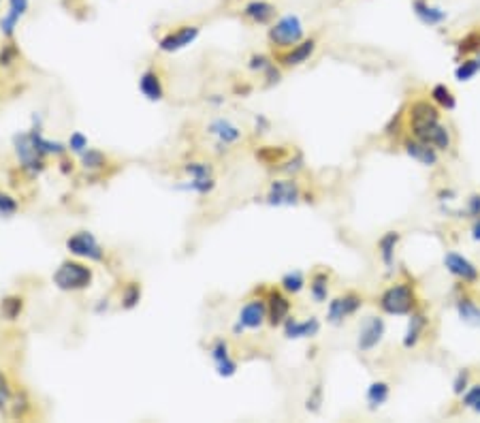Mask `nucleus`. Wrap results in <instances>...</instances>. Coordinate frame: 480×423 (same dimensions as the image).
Here are the masks:
<instances>
[{
    "instance_id": "obj_1",
    "label": "nucleus",
    "mask_w": 480,
    "mask_h": 423,
    "mask_svg": "<svg viewBox=\"0 0 480 423\" xmlns=\"http://www.w3.org/2000/svg\"><path fill=\"white\" fill-rule=\"evenodd\" d=\"M416 291L410 282H395L380 295L378 306L391 316H410L416 310Z\"/></svg>"
},
{
    "instance_id": "obj_2",
    "label": "nucleus",
    "mask_w": 480,
    "mask_h": 423,
    "mask_svg": "<svg viewBox=\"0 0 480 423\" xmlns=\"http://www.w3.org/2000/svg\"><path fill=\"white\" fill-rule=\"evenodd\" d=\"M60 291H82L92 282V270L77 261H62L60 268L51 276Z\"/></svg>"
},
{
    "instance_id": "obj_3",
    "label": "nucleus",
    "mask_w": 480,
    "mask_h": 423,
    "mask_svg": "<svg viewBox=\"0 0 480 423\" xmlns=\"http://www.w3.org/2000/svg\"><path fill=\"white\" fill-rule=\"evenodd\" d=\"M13 148H15V154L19 158L21 169L28 175L35 178L45 169V161H43L45 156L35 148V144L30 139V133H15L13 135Z\"/></svg>"
},
{
    "instance_id": "obj_4",
    "label": "nucleus",
    "mask_w": 480,
    "mask_h": 423,
    "mask_svg": "<svg viewBox=\"0 0 480 423\" xmlns=\"http://www.w3.org/2000/svg\"><path fill=\"white\" fill-rule=\"evenodd\" d=\"M269 41L278 47H295L303 41V24L299 15H284L269 28Z\"/></svg>"
},
{
    "instance_id": "obj_5",
    "label": "nucleus",
    "mask_w": 480,
    "mask_h": 423,
    "mask_svg": "<svg viewBox=\"0 0 480 423\" xmlns=\"http://www.w3.org/2000/svg\"><path fill=\"white\" fill-rule=\"evenodd\" d=\"M410 130H412V137H414V139L434 146L438 152H446V150L450 148V144H452V137H450L448 126H444L440 120H438V122L418 124V126H410Z\"/></svg>"
},
{
    "instance_id": "obj_6",
    "label": "nucleus",
    "mask_w": 480,
    "mask_h": 423,
    "mask_svg": "<svg viewBox=\"0 0 480 423\" xmlns=\"http://www.w3.org/2000/svg\"><path fill=\"white\" fill-rule=\"evenodd\" d=\"M66 250L75 257L90 259V261H103V257H105L103 246L96 242V237L90 231H79V233L71 235L66 240Z\"/></svg>"
},
{
    "instance_id": "obj_7",
    "label": "nucleus",
    "mask_w": 480,
    "mask_h": 423,
    "mask_svg": "<svg viewBox=\"0 0 480 423\" xmlns=\"http://www.w3.org/2000/svg\"><path fill=\"white\" fill-rule=\"evenodd\" d=\"M384 334H386V323L382 316H367L359 327V340H357L359 351L361 353L373 351L382 342Z\"/></svg>"
},
{
    "instance_id": "obj_8",
    "label": "nucleus",
    "mask_w": 480,
    "mask_h": 423,
    "mask_svg": "<svg viewBox=\"0 0 480 423\" xmlns=\"http://www.w3.org/2000/svg\"><path fill=\"white\" fill-rule=\"evenodd\" d=\"M444 268L450 276H455L457 280H461L463 284H476L480 278V272L474 263L459 254V252H446L444 254Z\"/></svg>"
},
{
    "instance_id": "obj_9",
    "label": "nucleus",
    "mask_w": 480,
    "mask_h": 423,
    "mask_svg": "<svg viewBox=\"0 0 480 423\" xmlns=\"http://www.w3.org/2000/svg\"><path fill=\"white\" fill-rule=\"evenodd\" d=\"M184 171L190 175V184H186V187H179V189H188L193 193L207 195L211 193L213 187H216V180H213L211 167L207 163H186Z\"/></svg>"
},
{
    "instance_id": "obj_10",
    "label": "nucleus",
    "mask_w": 480,
    "mask_h": 423,
    "mask_svg": "<svg viewBox=\"0 0 480 423\" xmlns=\"http://www.w3.org/2000/svg\"><path fill=\"white\" fill-rule=\"evenodd\" d=\"M361 306H363V300L357 293H346L341 297H335V300L329 302L327 321L331 325H339V323H344L346 319H348V316H353Z\"/></svg>"
},
{
    "instance_id": "obj_11",
    "label": "nucleus",
    "mask_w": 480,
    "mask_h": 423,
    "mask_svg": "<svg viewBox=\"0 0 480 423\" xmlns=\"http://www.w3.org/2000/svg\"><path fill=\"white\" fill-rule=\"evenodd\" d=\"M267 319V302L263 300H252L248 302L242 312H239V319L233 327L235 334H244L246 329H258Z\"/></svg>"
},
{
    "instance_id": "obj_12",
    "label": "nucleus",
    "mask_w": 480,
    "mask_h": 423,
    "mask_svg": "<svg viewBox=\"0 0 480 423\" xmlns=\"http://www.w3.org/2000/svg\"><path fill=\"white\" fill-rule=\"evenodd\" d=\"M301 197L299 184L295 180H274L269 193H267V203L269 205H295Z\"/></svg>"
},
{
    "instance_id": "obj_13",
    "label": "nucleus",
    "mask_w": 480,
    "mask_h": 423,
    "mask_svg": "<svg viewBox=\"0 0 480 423\" xmlns=\"http://www.w3.org/2000/svg\"><path fill=\"white\" fill-rule=\"evenodd\" d=\"M197 37H199L197 26H179L175 33H169L167 37L160 39L158 47L160 51H179L184 47H188L190 43H195Z\"/></svg>"
},
{
    "instance_id": "obj_14",
    "label": "nucleus",
    "mask_w": 480,
    "mask_h": 423,
    "mask_svg": "<svg viewBox=\"0 0 480 423\" xmlns=\"http://www.w3.org/2000/svg\"><path fill=\"white\" fill-rule=\"evenodd\" d=\"M404 150H406V154L412 158V161L420 163L423 167H436L438 161H440V154H438V150L434 146L418 141L414 137L404 144Z\"/></svg>"
},
{
    "instance_id": "obj_15",
    "label": "nucleus",
    "mask_w": 480,
    "mask_h": 423,
    "mask_svg": "<svg viewBox=\"0 0 480 423\" xmlns=\"http://www.w3.org/2000/svg\"><path fill=\"white\" fill-rule=\"evenodd\" d=\"M282 327H284V336L290 338V340L314 338L320 331V321L316 319V316H312V319H305V321H297L295 316H288V319L282 323Z\"/></svg>"
},
{
    "instance_id": "obj_16",
    "label": "nucleus",
    "mask_w": 480,
    "mask_h": 423,
    "mask_svg": "<svg viewBox=\"0 0 480 423\" xmlns=\"http://www.w3.org/2000/svg\"><path fill=\"white\" fill-rule=\"evenodd\" d=\"M288 316H290L288 297L282 295L280 291H272L269 297H267V319H269V323L276 327V325H282Z\"/></svg>"
},
{
    "instance_id": "obj_17",
    "label": "nucleus",
    "mask_w": 480,
    "mask_h": 423,
    "mask_svg": "<svg viewBox=\"0 0 480 423\" xmlns=\"http://www.w3.org/2000/svg\"><path fill=\"white\" fill-rule=\"evenodd\" d=\"M427 325H429V319H427L425 312H412L410 314V321H408V327H406V334H404V349H414L420 338L425 336V329Z\"/></svg>"
},
{
    "instance_id": "obj_18",
    "label": "nucleus",
    "mask_w": 480,
    "mask_h": 423,
    "mask_svg": "<svg viewBox=\"0 0 480 423\" xmlns=\"http://www.w3.org/2000/svg\"><path fill=\"white\" fill-rule=\"evenodd\" d=\"M209 133L213 137H218V146H231L235 141H239V137H242V130H239L231 120L226 118H216L211 124H209Z\"/></svg>"
},
{
    "instance_id": "obj_19",
    "label": "nucleus",
    "mask_w": 480,
    "mask_h": 423,
    "mask_svg": "<svg viewBox=\"0 0 480 423\" xmlns=\"http://www.w3.org/2000/svg\"><path fill=\"white\" fill-rule=\"evenodd\" d=\"M412 11H414V15H416L425 26H440V24H444L446 17H448V13H446L444 9L429 5L427 0H414V3H412Z\"/></svg>"
},
{
    "instance_id": "obj_20",
    "label": "nucleus",
    "mask_w": 480,
    "mask_h": 423,
    "mask_svg": "<svg viewBox=\"0 0 480 423\" xmlns=\"http://www.w3.org/2000/svg\"><path fill=\"white\" fill-rule=\"evenodd\" d=\"M139 90L141 94L148 98V101H160L165 94L163 90V82H160V75L156 71H145L141 77H139Z\"/></svg>"
},
{
    "instance_id": "obj_21",
    "label": "nucleus",
    "mask_w": 480,
    "mask_h": 423,
    "mask_svg": "<svg viewBox=\"0 0 480 423\" xmlns=\"http://www.w3.org/2000/svg\"><path fill=\"white\" fill-rule=\"evenodd\" d=\"M314 49H316V41L310 39V41H301L297 43L295 47H292L288 54L282 56V64L284 67H297V64H303L310 60V56L314 54Z\"/></svg>"
},
{
    "instance_id": "obj_22",
    "label": "nucleus",
    "mask_w": 480,
    "mask_h": 423,
    "mask_svg": "<svg viewBox=\"0 0 480 423\" xmlns=\"http://www.w3.org/2000/svg\"><path fill=\"white\" fill-rule=\"evenodd\" d=\"M244 15L254 24H267V21H272V17L276 15V9H274V5L265 3V0H252V3H248L244 7Z\"/></svg>"
},
{
    "instance_id": "obj_23",
    "label": "nucleus",
    "mask_w": 480,
    "mask_h": 423,
    "mask_svg": "<svg viewBox=\"0 0 480 423\" xmlns=\"http://www.w3.org/2000/svg\"><path fill=\"white\" fill-rule=\"evenodd\" d=\"M399 231H386L380 240H378V252H380V259L384 263V268H393V263H395V248L399 244Z\"/></svg>"
},
{
    "instance_id": "obj_24",
    "label": "nucleus",
    "mask_w": 480,
    "mask_h": 423,
    "mask_svg": "<svg viewBox=\"0 0 480 423\" xmlns=\"http://www.w3.org/2000/svg\"><path fill=\"white\" fill-rule=\"evenodd\" d=\"M389 395H391L389 383H384V381H373V383L367 387L365 400H367V404H369L371 411H376V408H380L382 404H386Z\"/></svg>"
},
{
    "instance_id": "obj_25",
    "label": "nucleus",
    "mask_w": 480,
    "mask_h": 423,
    "mask_svg": "<svg viewBox=\"0 0 480 423\" xmlns=\"http://www.w3.org/2000/svg\"><path fill=\"white\" fill-rule=\"evenodd\" d=\"M457 314L465 325L480 329V306L474 300H470V297L457 300Z\"/></svg>"
},
{
    "instance_id": "obj_26",
    "label": "nucleus",
    "mask_w": 480,
    "mask_h": 423,
    "mask_svg": "<svg viewBox=\"0 0 480 423\" xmlns=\"http://www.w3.org/2000/svg\"><path fill=\"white\" fill-rule=\"evenodd\" d=\"M30 139H33L35 148H37L43 156H47V154H56V156H60V154H64V152L69 150V148H66L64 144H60V141L45 139V137L41 135V130H39V128H33V130H30Z\"/></svg>"
},
{
    "instance_id": "obj_27",
    "label": "nucleus",
    "mask_w": 480,
    "mask_h": 423,
    "mask_svg": "<svg viewBox=\"0 0 480 423\" xmlns=\"http://www.w3.org/2000/svg\"><path fill=\"white\" fill-rule=\"evenodd\" d=\"M429 96H432V101L438 105L440 110L452 112V110L457 107V98H455V94H452V90H450L446 84H436V86L432 88Z\"/></svg>"
},
{
    "instance_id": "obj_28",
    "label": "nucleus",
    "mask_w": 480,
    "mask_h": 423,
    "mask_svg": "<svg viewBox=\"0 0 480 423\" xmlns=\"http://www.w3.org/2000/svg\"><path fill=\"white\" fill-rule=\"evenodd\" d=\"M310 295L316 304H323L329 297V276L325 272L314 274L312 282H310Z\"/></svg>"
},
{
    "instance_id": "obj_29",
    "label": "nucleus",
    "mask_w": 480,
    "mask_h": 423,
    "mask_svg": "<svg viewBox=\"0 0 480 423\" xmlns=\"http://www.w3.org/2000/svg\"><path fill=\"white\" fill-rule=\"evenodd\" d=\"M280 284H282V288L286 291V293L295 295V293H299V291H303V286H305V276H303L301 270H292V272H286V274L282 276Z\"/></svg>"
},
{
    "instance_id": "obj_30",
    "label": "nucleus",
    "mask_w": 480,
    "mask_h": 423,
    "mask_svg": "<svg viewBox=\"0 0 480 423\" xmlns=\"http://www.w3.org/2000/svg\"><path fill=\"white\" fill-rule=\"evenodd\" d=\"M478 73H480V56L468 58V60L459 62V67L455 69V77L459 79V82H470V79H474Z\"/></svg>"
},
{
    "instance_id": "obj_31",
    "label": "nucleus",
    "mask_w": 480,
    "mask_h": 423,
    "mask_svg": "<svg viewBox=\"0 0 480 423\" xmlns=\"http://www.w3.org/2000/svg\"><path fill=\"white\" fill-rule=\"evenodd\" d=\"M21 308H24V300L17 297V295H9V297L3 300V304H0V312H3V316H5V319H9V321L17 319Z\"/></svg>"
},
{
    "instance_id": "obj_32",
    "label": "nucleus",
    "mask_w": 480,
    "mask_h": 423,
    "mask_svg": "<svg viewBox=\"0 0 480 423\" xmlns=\"http://www.w3.org/2000/svg\"><path fill=\"white\" fill-rule=\"evenodd\" d=\"M141 300V286L137 282H128L122 291V308H135Z\"/></svg>"
},
{
    "instance_id": "obj_33",
    "label": "nucleus",
    "mask_w": 480,
    "mask_h": 423,
    "mask_svg": "<svg viewBox=\"0 0 480 423\" xmlns=\"http://www.w3.org/2000/svg\"><path fill=\"white\" fill-rule=\"evenodd\" d=\"M457 51L463 56L470 54H480V33H470L457 43Z\"/></svg>"
},
{
    "instance_id": "obj_34",
    "label": "nucleus",
    "mask_w": 480,
    "mask_h": 423,
    "mask_svg": "<svg viewBox=\"0 0 480 423\" xmlns=\"http://www.w3.org/2000/svg\"><path fill=\"white\" fill-rule=\"evenodd\" d=\"M105 163H107V158L100 150L88 148L86 152H82V165L86 169H100V167H105Z\"/></svg>"
},
{
    "instance_id": "obj_35",
    "label": "nucleus",
    "mask_w": 480,
    "mask_h": 423,
    "mask_svg": "<svg viewBox=\"0 0 480 423\" xmlns=\"http://www.w3.org/2000/svg\"><path fill=\"white\" fill-rule=\"evenodd\" d=\"M461 404L470 411H474L476 415H480V385H472L468 387V391L461 395Z\"/></svg>"
},
{
    "instance_id": "obj_36",
    "label": "nucleus",
    "mask_w": 480,
    "mask_h": 423,
    "mask_svg": "<svg viewBox=\"0 0 480 423\" xmlns=\"http://www.w3.org/2000/svg\"><path fill=\"white\" fill-rule=\"evenodd\" d=\"M17 209H19L17 199H13L11 195H7V193L0 191V216H3V218H11Z\"/></svg>"
},
{
    "instance_id": "obj_37",
    "label": "nucleus",
    "mask_w": 480,
    "mask_h": 423,
    "mask_svg": "<svg viewBox=\"0 0 480 423\" xmlns=\"http://www.w3.org/2000/svg\"><path fill=\"white\" fill-rule=\"evenodd\" d=\"M284 154H286V150L284 148H272V146H265V148H260L258 152H256V156L260 158L263 163H269V165H274V163H278L280 158H284Z\"/></svg>"
},
{
    "instance_id": "obj_38",
    "label": "nucleus",
    "mask_w": 480,
    "mask_h": 423,
    "mask_svg": "<svg viewBox=\"0 0 480 423\" xmlns=\"http://www.w3.org/2000/svg\"><path fill=\"white\" fill-rule=\"evenodd\" d=\"M19 17L21 15H17L15 11H7V15L0 19V31H3V35L5 37H13V33H15V26H17V21H19Z\"/></svg>"
},
{
    "instance_id": "obj_39",
    "label": "nucleus",
    "mask_w": 480,
    "mask_h": 423,
    "mask_svg": "<svg viewBox=\"0 0 480 423\" xmlns=\"http://www.w3.org/2000/svg\"><path fill=\"white\" fill-rule=\"evenodd\" d=\"M468 387H470V370H459L457 372V377H455V381H452V393L455 395H463L465 391H468Z\"/></svg>"
},
{
    "instance_id": "obj_40",
    "label": "nucleus",
    "mask_w": 480,
    "mask_h": 423,
    "mask_svg": "<svg viewBox=\"0 0 480 423\" xmlns=\"http://www.w3.org/2000/svg\"><path fill=\"white\" fill-rule=\"evenodd\" d=\"M209 357L213 359V363H218V361H222V359H226V357H231L229 355V345H226V340H216L211 345V349H209Z\"/></svg>"
},
{
    "instance_id": "obj_41",
    "label": "nucleus",
    "mask_w": 480,
    "mask_h": 423,
    "mask_svg": "<svg viewBox=\"0 0 480 423\" xmlns=\"http://www.w3.org/2000/svg\"><path fill=\"white\" fill-rule=\"evenodd\" d=\"M13 398V393H11V387H9V381L5 379V374L0 372V413H5L9 402Z\"/></svg>"
},
{
    "instance_id": "obj_42",
    "label": "nucleus",
    "mask_w": 480,
    "mask_h": 423,
    "mask_svg": "<svg viewBox=\"0 0 480 423\" xmlns=\"http://www.w3.org/2000/svg\"><path fill=\"white\" fill-rule=\"evenodd\" d=\"M69 150H73L75 154H82V152H86L88 150V137L84 135V133H73L71 135V139H69Z\"/></svg>"
},
{
    "instance_id": "obj_43",
    "label": "nucleus",
    "mask_w": 480,
    "mask_h": 423,
    "mask_svg": "<svg viewBox=\"0 0 480 423\" xmlns=\"http://www.w3.org/2000/svg\"><path fill=\"white\" fill-rule=\"evenodd\" d=\"M320 404H323V387L316 385L314 391L310 393L308 402H305V408L312 411V413H318V411H320Z\"/></svg>"
},
{
    "instance_id": "obj_44",
    "label": "nucleus",
    "mask_w": 480,
    "mask_h": 423,
    "mask_svg": "<svg viewBox=\"0 0 480 423\" xmlns=\"http://www.w3.org/2000/svg\"><path fill=\"white\" fill-rule=\"evenodd\" d=\"M465 214L470 218H478L480 216V195L478 193H474V195L468 197V201H465Z\"/></svg>"
},
{
    "instance_id": "obj_45",
    "label": "nucleus",
    "mask_w": 480,
    "mask_h": 423,
    "mask_svg": "<svg viewBox=\"0 0 480 423\" xmlns=\"http://www.w3.org/2000/svg\"><path fill=\"white\" fill-rule=\"evenodd\" d=\"M216 370H218V374H220V377L229 379V377H233V374L237 372V363H235L231 357H226V359H222V361H218V363H216Z\"/></svg>"
},
{
    "instance_id": "obj_46",
    "label": "nucleus",
    "mask_w": 480,
    "mask_h": 423,
    "mask_svg": "<svg viewBox=\"0 0 480 423\" xmlns=\"http://www.w3.org/2000/svg\"><path fill=\"white\" fill-rule=\"evenodd\" d=\"M28 408H30V404H28V400H26V393H17L15 400H13V415L24 417L26 413H28Z\"/></svg>"
},
{
    "instance_id": "obj_47",
    "label": "nucleus",
    "mask_w": 480,
    "mask_h": 423,
    "mask_svg": "<svg viewBox=\"0 0 480 423\" xmlns=\"http://www.w3.org/2000/svg\"><path fill=\"white\" fill-rule=\"evenodd\" d=\"M15 58H17V49H15V45H13V43H7V45L3 47V51H0V64H3V67H9Z\"/></svg>"
},
{
    "instance_id": "obj_48",
    "label": "nucleus",
    "mask_w": 480,
    "mask_h": 423,
    "mask_svg": "<svg viewBox=\"0 0 480 423\" xmlns=\"http://www.w3.org/2000/svg\"><path fill=\"white\" fill-rule=\"evenodd\" d=\"M269 64H272V60L267 58V56H263V54H258V56H252V58H250V69H252V71H260V73H263V71H265L267 67H269Z\"/></svg>"
},
{
    "instance_id": "obj_49",
    "label": "nucleus",
    "mask_w": 480,
    "mask_h": 423,
    "mask_svg": "<svg viewBox=\"0 0 480 423\" xmlns=\"http://www.w3.org/2000/svg\"><path fill=\"white\" fill-rule=\"evenodd\" d=\"M263 75H265V79H267V84H278V82H280V69H278L274 62L263 71Z\"/></svg>"
},
{
    "instance_id": "obj_50",
    "label": "nucleus",
    "mask_w": 480,
    "mask_h": 423,
    "mask_svg": "<svg viewBox=\"0 0 480 423\" xmlns=\"http://www.w3.org/2000/svg\"><path fill=\"white\" fill-rule=\"evenodd\" d=\"M286 165H288V167H282V171H286V173H297V171H301V169H303V156L297 154V156L292 158V161H288Z\"/></svg>"
},
{
    "instance_id": "obj_51",
    "label": "nucleus",
    "mask_w": 480,
    "mask_h": 423,
    "mask_svg": "<svg viewBox=\"0 0 480 423\" xmlns=\"http://www.w3.org/2000/svg\"><path fill=\"white\" fill-rule=\"evenodd\" d=\"M9 9L15 11L17 15H24L28 11V0H9Z\"/></svg>"
},
{
    "instance_id": "obj_52",
    "label": "nucleus",
    "mask_w": 480,
    "mask_h": 423,
    "mask_svg": "<svg viewBox=\"0 0 480 423\" xmlns=\"http://www.w3.org/2000/svg\"><path fill=\"white\" fill-rule=\"evenodd\" d=\"M267 128H269V120L263 118V116H258V118H256V133H265Z\"/></svg>"
},
{
    "instance_id": "obj_53",
    "label": "nucleus",
    "mask_w": 480,
    "mask_h": 423,
    "mask_svg": "<svg viewBox=\"0 0 480 423\" xmlns=\"http://www.w3.org/2000/svg\"><path fill=\"white\" fill-rule=\"evenodd\" d=\"M472 240H474V242H480V216L474 218V225H472Z\"/></svg>"
},
{
    "instance_id": "obj_54",
    "label": "nucleus",
    "mask_w": 480,
    "mask_h": 423,
    "mask_svg": "<svg viewBox=\"0 0 480 423\" xmlns=\"http://www.w3.org/2000/svg\"><path fill=\"white\" fill-rule=\"evenodd\" d=\"M71 169H73V167H71V163H66V161H62V163H60V171H62V173H69Z\"/></svg>"
}]
</instances>
